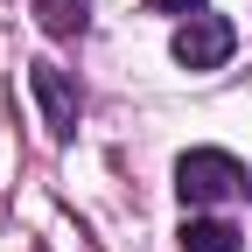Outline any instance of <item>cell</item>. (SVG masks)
<instances>
[{
  "instance_id": "cell-3",
  "label": "cell",
  "mask_w": 252,
  "mask_h": 252,
  "mask_svg": "<svg viewBox=\"0 0 252 252\" xmlns=\"http://www.w3.org/2000/svg\"><path fill=\"white\" fill-rule=\"evenodd\" d=\"M28 91H35V105L49 119V133L56 140H70L77 133V84L56 70V63H28Z\"/></svg>"
},
{
  "instance_id": "cell-1",
  "label": "cell",
  "mask_w": 252,
  "mask_h": 252,
  "mask_svg": "<svg viewBox=\"0 0 252 252\" xmlns=\"http://www.w3.org/2000/svg\"><path fill=\"white\" fill-rule=\"evenodd\" d=\"M245 189V168L231 161L224 147H189L182 161H175V196L182 210H217L224 196H238Z\"/></svg>"
},
{
  "instance_id": "cell-2",
  "label": "cell",
  "mask_w": 252,
  "mask_h": 252,
  "mask_svg": "<svg viewBox=\"0 0 252 252\" xmlns=\"http://www.w3.org/2000/svg\"><path fill=\"white\" fill-rule=\"evenodd\" d=\"M238 49V28L224 21V14H189L182 28H175V42H168V56L182 63V70H217Z\"/></svg>"
},
{
  "instance_id": "cell-5",
  "label": "cell",
  "mask_w": 252,
  "mask_h": 252,
  "mask_svg": "<svg viewBox=\"0 0 252 252\" xmlns=\"http://www.w3.org/2000/svg\"><path fill=\"white\" fill-rule=\"evenodd\" d=\"M84 0H35V21L49 28V35H84Z\"/></svg>"
},
{
  "instance_id": "cell-6",
  "label": "cell",
  "mask_w": 252,
  "mask_h": 252,
  "mask_svg": "<svg viewBox=\"0 0 252 252\" xmlns=\"http://www.w3.org/2000/svg\"><path fill=\"white\" fill-rule=\"evenodd\" d=\"M154 14H203V0H154Z\"/></svg>"
},
{
  "instance_id": "cell-4",
  "label": "cell",
  "mask_w": 252,
  "mask_h": 252,
  "mask_svg": "<svg viewBox=\"0 0 252 252\" xmlns=\"http://www.w3.org/2000/svg\"><path fill=\"white\" fill-rule=\"evenodd\" d=\"M175 238H182V252H238L245 245L238 224H224V217H210V210H189Z\"/></svg>"
}]
</instances>
